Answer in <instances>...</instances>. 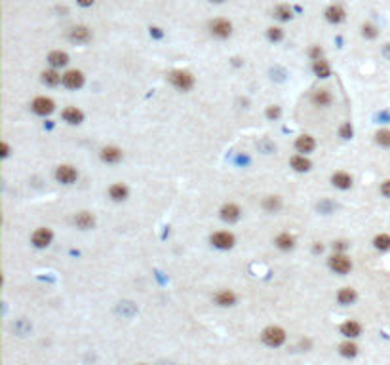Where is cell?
Masks as SVG:
<instances>
[{
    "instance_id": "obj_7",
    "label": "cell",
    "mask_w": 390,
    "mask_h": 365,
    "mask_svg": "<svg viewBox=\"0 0 390 365\" xmlns=\"http://www.w3.org/2000/svg\"><path fill=\"white\" fill-rule=\"evenodd\" d=\"M63 86L67 90H80V88L84 86V75L80 73V71H67L65 75H63Z\"/></svg>"
},
{
    "instance_id": "obj_12",
    "label": "cell",
    "mask_w": 390,
    "mask_h": 365,
    "mask_svg": "<svg viewBox=\"0 0 390 365\" xmlns=\"http://www.w3.org/2000/svg\"><path fill=\"white\" fill-rule=\"evenodd\" d=\"M219 213H221V219L225 223H236L240 219V207L236 204H225Z\"/></svg>"
},
{
    "instance_id": "obj_9",
    "label": "cell",
    "mask_w": 390,
    "mask_h": 365,
    "mask_svg": "<svg viewBox=\"0 0 390 365\" xmlns=\"http://www.w3.org/2000/svg\"><path fill=\"white\" fill-rule=\"evenodd\" d=\"M69 40L75 44H86L92 40V31L84 27V25H78V27H73L69 31Z\"/></svg>"
},
{
    "instance_id": "obj_33",
    "label": "cell",
    "mask_w": 390,
    "mask_h": 365,
    "mask_svg": "<svg viewBox=\"0 0 390 365\" xmlns=\"http://www.w3.org/2000/svg\"><path fill=\"white\" fill-rule=\"evenodd\" d=\"M267 36H269V40H271V42H280V40L284 38V31L280 29V27H269Z\"/></svg>"
},
{
    "instance_id": "obj_6",
    "label": "cell",
    "mask_w": 390,
    "mask_h": 365,
    "mask_svg": "<svg viewBox=\"0 0 390 365\" xmlns=\"http://www.w3.org/2000/svg\"><path fill=\"white\" fill-rule=\"evenodd\" d=\"M209 31L217 38H228L232 34V23L227 19H215L209 23Z\"/></svg>"
},
{
    "instance_id": "obj_1",
    "label": "cell",
    "mask_w": 390,
    "mask_h": 365,
    "mask_svg": "<svg viewBox=\"0 0 390 365\" xmlns=\"http://www.w3.org/2000/svg\"><path fill=\"white\" fill-rule=\"evenodd\" d=\"M261 341L267 346H271V348H278V346H282L286 343V331L282 327H278V325H269L267 329H263Z\"/></svg>"
},
{
    "instance_id": "obj_40",
    "label": "cell",
    "mask_w": 390,
    "mask_h": 365,
    "mask_svg": "<svg viewBox=\"0 0 390 365\" xmlns=\"http://www.w3.org/2000/svg\"><path fill=\"white\" fill-rule=\"evenodd\" d=\"M0 147H2V156H4V158H6V156H8V154H10V147H8V143H2V145H0Z\"/></svg>"
},
{
    "instance_id": "obj_2",
    "label": "cell",
    "mask_w": 390,
    "mask_h": 365,
    "mask_svg": "<svg viewBox=\"0 0 390 365\" xmlns=\"http://www.w3.org/2000/svg\"><path fill=\"white\" fill-rule=\"evenodd\" d=\"M170 82H172L177 90L189 91V90H193V86H195V76L191 75L189 71H174V73L170 75Z\"/></svg>"
},
{
    "instance_id": "obj_14",
    "label": "cell",
    "mask_w": 390,
    "mask_h": 365,
    "mask_svg": "<svg viewBox=\"0 0 390 365\" xmlns=\"http://www.w3.org/2000/svg\"><path fill=\"white\" fill-rule=\"evenodd\" d=\"M215 304L219 306H223V308H227V306H234L236 304V295L232 293L230 289H221L217 291L215 295Z\"/></svg>"
},
{
    "instance_id": "obj_17",
    "label": "cell",
    "mask_w": 390,
    "mask_h": 365,
    "mask_svg": "<svg viewBox=\"0 0 390 365\" xmlns=\"http://www.w3.org/2000/svg\"><path fill=\"white\" fill-rule=\"evenodd\" d=\"M75 225L82 230H88V228H94L96 225V217L90 213V211H80V213L75 215Z\"/></svg>"
},
{
    "instance_id": "obj_11",
    "label": "cell",
    "mask_w": 390,
    "mask_h": 365,
    "mask_svg": "<svg viewBox=\"0 0 390 365\" xmlns=\"http://www.w3.org/2000/svg\"><path fill=\"white\" fill-rule=\"evenodd\" d=\"M61 116H63V120H65L67 124H71V126H78V124H82V122H84V112L76 107L63 108Z\"/></svg>"
},
{
    "instance_id": "obj_42",
    "label": "cell",
    "mask_w": 390,
    "mask_h": 365,
    "mask_svg": "<svg viewBox=\"0 0 390 365\" xmlns=\"http://www.w3.org/2000/svg\"><path fill=\"white\" fill-rule=\"evenodd\" d=\"M385 55H387V57L390 59V44H387V46H385Z\"/></svg>"
},
{
    "instance_id": "obj_10",
    "label": "cell",
    "mask_w": 390,
    "mask_h": 365,
    "mask_svg": "<svg viewBox=\"0 0 390 365\" xmlns=\"http://www.w3.org/2000/svg\"><path fill=\"white\" fill-rule=\"evenodd\" d=\"M55 179L63 184H73V182L78 179V173L73 166H59L55 170Z\"/></svg>"
},
{
    "instance_id": "obj_38",
    "label": "cell",
    "mask_w": 390,
    "mask_h": 365,
    "mask_svg": "<svg viewBox=\"0 0 390 365\" xmlns=\"http://www.w3.org/2000/svg\"><path fill=\"white\" fill-rule=\"evenodd\" d=\"M381 194H383L385 198H389L390 200V179L383 181V184H381Z\"/></svg>"
},
{
    "instance_id": "obj_4",
    "label": "cell",
    "mask_w": 390,
    "mask_h": 365,
    "mask_svg": "<svg viewBox=\"0 0 390 365\" xmlns=\"http://www.w3.org/2000/svg\"><path fill=\"white\" fill-rule=\"evenodd\" d=\"M209 242H211V246L217 247V249H230V247L234 246V234H230L227 230H223V232H215V234H211L209 238Z\"/></svg>"
},
{
    "instance_id": "obj_28",
    "label": "cell",
    "mask_w": 390,
    "mask_h": 365,
    "mask_svg": "<svg viewBox=\"0 0 390 365\" xmlns=\"http://www.w3.org/2000/svg\"><path fill=\"white\" fill-rule=\"evenodd\" d=\"M274 244H276V247H280L282 251H290V249L295 247V238L290 236V234H280Z\"/></svg>"
},
{
    "instance_id": "obj_24",
    "label": "cell",
    "mask_w": 390,
    "mask_h": 365,
    "mask_svg": "<svg viewBox=\"0 0 390 365\" xmlns=\"http://www.w3.org/2000/svg\"><path fill=\"white\" fill-rule=\"evenodd\" d=\"M312 71H314V75L318 76V78H327V76L331 75V67H329V63L325 61L324 57H322V59H318V61H314Z\"/></svg>"
},
{
    "instance_id": "obj_36",
    "label": "cell",
    "mask_w": 390,
    "mask_h": 365,
    "mask_svg": "<svg viewBox=\"0 0 390 365\" xmlns=\"http://www.w3.org/2000/svg\"><path fill=\"white\" fill-rule=\"evenodd\" d=\"M310 57H312V61H318V59H322V55H324V50L320 48V46H314V48H310Z\"/></svg>"
},
{
    "instance_id": "obj_13",
    "label": "cell",
    "mask_w": 390,
    "mask_h": 365,
    "mask_svg": "<svg viewBox=\"0 0 390 365\" xmlns=\"http://www.w3.org/2000/svg\"><path fill=\"white\" fill-rule=\"evenodd\" d=\"M316 147V141L314 137H310V135H299L297 141H295V149L297 152H301V154H308V152H312Z\"/></svg>"
},
{
    "instance_id": "obj_29",
    "label": "cell",
    "mask_w": 390,
    "mask_h": 365,
    "mask_svg": "<svg viewBox=\"0 0 390 365\" xmlns=\"http://www.w3.org/2000/svg\"><path fill=\"white\" fill-rule=\"evenodd\" d=\"M274 17L276 19H280V21H290L293 17V11L290 6H286V4H280V6H276L274 8Z\"/></svg>"
},
{
    "instance_id": "obj_37",
    "label": "cell",
    "mask_w": 390,
    "mask_h": 365,
    "mask_svg": "<svg viewBox=\"0 0 390 365\" xmlns=\"http://www.w3.org/2000/svg\"><path fill=\"white\" fill-rule=\"evenodd\" d=\"M267 116L269 118H278L280 116V107H276V105H272V107H269L267 108Z\"/></svg>"
},
{
    "instance_id": "obj_39",
    "label": "cell",
    "mask_w": 390,
    "mask_h": 365,
    "mask_svg": "<svg viewBox=\"0 0 390 365\" xmlns=\"http://www.w3.org/2000/svg\"><path fill=\"white\" fill-rule=\"evenodd\" d=\"M333 249H337V251H345V249H347V242H335V244H333Z\"/></svg>"
},
{
    "instance_id": "obj_34",
    "label": "cell",
    "mask_w": 390,
    "mask_h": 365,
    "mask_svg": "<svg viewBox=\"0 0 390 365\" xmlns=\"http://www.w3.org/2000/svg\"><path fill=\"white\" fill-rule=\"evenodd\" d=\"M362 34L366 36V38H377V27L375 25H371V23H366L364 27H362Z\"/></svg>"
},
{
    "instance_id": "obj_5",
    "label": "cell",
    "mask_w": 390,
    "mask_h": 365,
    "mask_svg": "<svg viewBox=\"0 0 390 365\" xmlns=\"http://www.w3.org/2000/svg\"><path fill=\"white\" fill-rule=\"evenodd\" d=\"M31 108H33V112L40 114V116H48V114H52L55 110V103L50 97H36Z\"/></svg>"
},
{
    "instance_id": "obj_22",
    "label": "cell",
    "mask_w": 390,
    "mask_h": 365,
    "mask_svg": "<svg viewBox=\"0 0 390 365\" xmlns=\"http://www.w3.org/2000/svg\"><path fill=\"white\" fill-rule=\"evenodd\" d=\"M290 164H292V168L295 170V172H308L310 170V160L304 156V154H295V156H292V160H290Z\"/></svg>"
},
{
    "instance_id": "obj_30",
    "label": "cell",
    "mask_w": 390,
    "mask_h": 365,
    "mask_svg": "<svg viewBox=\"0 0 390 365\" xmlns=\"http://www.w3.org/2000/svg\"><path fill=\"white\" fill-rule=\"evenodd\" d=\"M263 207H265L267 211L274 213V211H278V209L282 207V200H280L278 196H267V198L263 200Z\"/></svg>"
},
{
    "instance_id": "obj_26",
    "label": "cell",
    "mask_w": 390,
    "mask_h": 365,
    "mask_svg": "<svg viewBox=\"0 0 390 365\" xmlns=\"http://www.w3.org/2000/svg\"><path fill=\"white\" fill-rule=\"evenodd\" d=\"M48 63L52 65V67H65L67 63H69V55L65 54V52H52V54L48 55Z\"/></svg>"
},
{
    "instance_id": "obj_43",
    "label": "cell",
    "mask_w": 390,
    "mask_h": 365,
    "mask_svg": "<svg viewBox=\"0 0 390 365\" xmlns=\"http://www.w3.org/2000/svg\"><path fill=\"white\" fill-rule=\"evenodd\" d=\"M211 2H223V0H211Z\"/></svg>"
},
{
    "instance_id": "obj_41",
    "label": "cell",
    "mask_w": 390,
    "mask_h": 365,
    "mask_svg": "<svg viewBox=\"0 0 390 365\" xmlns=\"http://www.w3.org/2000/svg\"><path fill=\"white\" fill-rule=\"evenodd\" d=\"M76 2H78L82 8H88V6H92V4H94V0H76Z\"/></svg>"
},
{
    "instance_id": "obj_35",
    "label": "cell",
    "mask_w": 390,
    "mask_h": 365,
    "mask_svg": "<svg viewBox=\"0 0 390 365\" xmlns=\"http://www.w3.org/2000/svg\"><path fill=\"white\" fill-rule=\"evenodd\" d=\"M341 137H343V139H350V137H352V126H350V122H347V124L341 126Z\"/></svg>"
},
{
    "instance_id": "obj_16",
    "label": "cell",
    "mask_w": 390,
    "mask_h": 365,
    "mask_svg": "<svg viewBox=\"0 0 390 365\" xmlns=\"http://www.w3.org/2000/svg\"><path fill=\"white\" fill-rule=\"evenodd\" d=\"M99 156H101V160L107 162V164H116V162L122 160V151L118 147H105V149H101Z\"/></svg>"
},
{
    "instance_id": "obj_18",
    "label": "cell",
    "mask_w": 390,
    "mask_h": 365,
    "mask_svg": "<svg viewBox=\"0 0 390 365\" xmlns=\"http://www.w3.org/2000/svg\"><path fill=\"white\" fill-rule=\"evenodd\" d=\"M331 182H333V186H337V188L347 190V188L352 186V177L347 172H335L331 175Z\"/></svg>"
},
{
    "instance_id": "obj_31",
    "label": "cell",
    "mask_w": 390,
    "mask_h": 365,
    "mask_svg": "<svg viewBox=\"0 0 390 365\" xmlns=\"http://www.w3.org/2000/svg\"><path fill=\"white\" fill-rule=\"evenodd\" d=\"M373 246H375V249H379V251H389L390 249V236L389 234H377L375 236V240H373Z\"/></svg>"
},
{
    "instance_id": "obj_25",
    "label": "cell",
    "mask_w": 390,
    "mask_h": 365,
    "mask_svg": "<svg viewBox=\"0 0 390 365\" xmlns=\"http://www.w3.org/2000/svg\"><path fill=\"white\" fill-rule=\"evenodd\" d=\"M42 82L46 86H57L59 82H63V76L59 75L55 69H50V71H44L42 73Z\"/></svg>"
},
{
    "instance_id": "obj_32",
    "label": "cell",
    "mask_w": 390,
    "mask_h": 365,
    "mask_svg": "<svg viewBox=\"0 0 390 365\" xmlns=\"http://www.w3.org/2000/svg\"><path fill=\"white\" fill-rule=\"evenodd\" d=\"M375 141H377V145H381V147L390 149V129H379L375 133Z\"/></svg>"
},
{
    "instance_id": "obj_15",
    "label": "cell",
    "mask_w": 390,
    "mask_h": 365,
    "mask_svg": "<svg viewBox=\"0 0 390 365\" xmlns=\"http://www.w3.org/2000/svg\"><path fill=\"white\" fill-rule=\"evenodd\" d=\"M356 299H358L356 289H352V287H341L339 293H337V302H339V304H343V306L354 304Z\"/></svg>"
},
{
    "instance_id": "obj_23",
    "label": "cell",
    "mask_w": 390,
    "mask_h": 365,
    "mask_svg": "<svg viewBox=\"0 0 390 365\" xmlns=\"http://www.w3.org/2000/svg\"><path fill=\"white\" fill-rule=\"evenodd\" d=\"M312 103L316 107H327L331 103V93L327 90H316L312 93Z\"/></svg>"
},
{
    "instance_id": "obj_8",
    "label": "cell",
    "mask_w": 390,
    "mask_h": 365,
    "mask_svg": "<svg viewBox=\"0 0 390 365\" xmlns=\"http://www.w3.org/2000/svg\"><path fill=\"white\" fill-rule=\"evenodd\" d=\"M52 240H54V234H52V230L50 228H36L33 232V244L34 247H38V249H44V247H48L52 244Z\"/></svg>"
},
{
    "instance_id": "obj_19",
    "label": "cell",
    "mask_w": 390,
    "mask_h": 365,
    "mask_svg": "<svg viewBox=\"0 0 390 365\" xmlns=\"http://www.w3.org/2000/svg\"><path fill=\"white\" fill-rule=\"evenodd\" d=\"M128 194H130V190H128V186H126L124 182H114V184L108 188V196H110L114 202H124V200L128 198Z\"/></svg>"
},
{
    "instance_id": "obj_20",
    "label": "cell",
    "mask_w": 390,
    "mask_h": 365,
    "mask_svg": "<svg viewBox=\"0 0 390 365\" xmlns=\"http://www.w3.org/2000/svg\"><path fill=\"white\" fill-rule=\"evenodd\" d=\"M341 335H345L347 339H356V337L362 335V325L354 322V320H348V322L341 325Z\"/></svg>"
},
{
    "instance_id": "obj_27",
    "label": "cell",
    "mask_w": 390,
    "mask_h": 365,
    "mask_svg": "<svg viewBox=\"0 0 390 365\" xmlns=\"http://www.w3.org/2000/svg\"><path fill=\"white\" fill-rule=\"evenodd\" d=\"M339 354L345 356V358H356L358 356V346L350 339L348 341H345V343L339 344Z\"/></svg>"
},
{
    "instance_id": "obj_21",
    "label": "cell",
    "mask_w": 390,
    "mask_h": 365,
    "mask_svg": "<svg viewBox=\"0 0 390 365\" xmlns=\"http://www.w3.org/2000/svg\"><path fill=\"white\" fill-rule=\"evenodd\" d=\"M345 10H343V6H339V4H333V6H329L327 10H325V19L329 23H341L345 21Z\"/></svg>"
},
{
    "instance_id": "obj_3",
    "label": "cell",
    "mask_w": 390,
    "mask_h": 365,
    "mask_svg": "<svg viewBox=\"0 0 390 365\" xmlns=\"http://www.w3.org/2000/svg\"><path fill=\"white\" fill-rule=\"evenodd\" d=\"M327 265L335 274H348L352 270V263H350V259L345 253H335L333 257H329Z\"/></svg>"
}]
</instances>
